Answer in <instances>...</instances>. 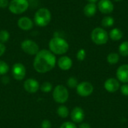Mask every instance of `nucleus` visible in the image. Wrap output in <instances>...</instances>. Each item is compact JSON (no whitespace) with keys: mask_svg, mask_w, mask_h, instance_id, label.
I'll list each match as a JSON object with an SVG mask.
<instances>
[{"mask_svg":"<svg viewBox=\"0 0 128 128\" xmlns=\"http://www.w3.org/2000/svg\"><path fill=\"white\" fill-rule=\"evenodd\" d=\"M52 20L50 10L46 8H39L34 15V23L39 27L47 26Z\"/></svg>","mask_w":128,"mask_h":128,"instance_id":"3","label":"nucleus"},{"mask_svg":"<svg viewBox=\"0 0 128 128\" xmlns=\"http://www.w3.org/2000/svg\"><path fill=\"white\" fill-rule=\"evenodd\" d=\"M49 49L54 55H64L69 50V44L62 37L54 36L49 42Z\"/></svg>","mask_w":128,"mask_h":128,"instance_id":"2","label":"nucleus"},{"mask_svg":"<svg viewBox=\"0 0 128 128\" xmlns=\"http://www.w3.org/2000/svg\"><path fill=\"white\" fill-rule=\"evenodd\" d=\"M124 33L119 28H113L109 32V38L113 41H118L123 38Z\"/></svg>","mask_w":128,"mask_h":128,"instance_id":"18","label":"nucleus"},{"mask_svg":"<svg viewBox=\"0 0 128 128\" xmlns=\"http://www.w3.org/2000/svg\"><path fill=\"white\" fill-rule=\"evenodd\" d=\"M9 38H10V33L7 30L2 29L0 31V43L5 44L8 41Z\"/></svg>","mask_w":128,"mask_h":128,"instance_id":"23","label":"nucleus"},{"mask_svg":"<svg viewBox=\"0 0 128 128\" xmlns=\"http://www.w3.org/2000/svg\"><path fill=\"white\" fill-rule=\"evenodd\" d=\"M8 70H9L8 64L4 61H0V76H4L8 72Z\"/></svg>","mask_w":128,"mask_h":128,"instance_id":"26","label":"nucleus"},{"mask_svg":"<svg viewBox=\"0 0 128 128\" xmlns=\"http://www.w3.org/2000/svg\"><path fill=\"white\" fill-rule=\"evenodd\" d=\"M60 128H77L76 125L75 124V123L74 122H64Z\"/></svg>","mask_w":128,"mask_h":128,"instance_id":"29","label":"nucleus"},{"mask_svg":"<svg viewBox=\"0 0 128 128\" xmlns=\"http://www.w3.org/2000/svg\"><path fill=\"white\" fill-rule=\"evenodd\" d=\"M53 100L58 104H64L69 98V92L68 88L63 85H58L52 92Z\"/></svg>","mask_w":128,"mask_h":128,"instance_id":"6","label":"nucleus"},{"mask_svg":"<svg viewBox=\"0 0 128 128\" xmlns=\"http://www.w3.org/2000/svg\"><path fill=\"white\" fill-rule=\"evenodd\" d=\"M12 75L16 80H22L26 76V68L22 63H15L12 67Z\"/></svg>","mask_w":128,"mask_h":128,"instance_id":"11","label":"nucleus"},{"mask_svg":"<svg viewBox=\"0 0 128 128\" xmlns=\"http://www.w3.org/2000/svg\"><path fill=\"white\" fill-rule=\"evenodd\" d=\"M118 54L123 57L128 56V40L123 41L118 46Z\"/></svg>","mask_w":128,"mask_h":128,"instance_id":"21","label":"nucleus"},{"mask_svg":"<svg viewBox=\"0 0 128 128\" xmlns=\"http://www.w3.org/2000/svg\"><path fill=\"white\" fill-rule=\"evenodd\" d=\"M17 26L22 31H29L34 26V21L28 16H21L17 20Z\"/></svg>","mask_w":128,"mask_h":128,"instance_id":"14","label":"nucleus"},{"mask_svg":"<svg viewBox=\"0 0 128 128\" xmlns=\"http://www.w3.org/2000/svg\"><path fill=\"white\" fill-rule=\"evenodd\" d=\"M22 50L30 56H35L39 52V46L38 44L32 40L26 39L22 41L20 44Z\"/></svg>","mask_w":128,"mask_h":128,"instance_id":"7","label":"nucleus"},{"mask_svg":"<svg viewBox=\"0 0 128 128\" xmlns=\"http://www.w3.org/2000/svg\"><path fill=\"white\" fill-rule=\"evenodd\" d=\"M98 10L105 15H109L114 10V4L111 0H99L98 2Z\"/></svg>","mask_w":128,"mask_h":128,"instance_id":"9","label":"nucleus"},{"mask_svg":"<svg viewBox=\"0 0 128 128\" xmlns=\"http://www.w3.org/2000/svg\"><path fill=\"white\" fill-rule=\"evenodd\" d=\"M113 1H115V2H121L122 0H113Z\"/></svg>","mask_w":128,"mask_h":128,"instance_id":"36","label":"nucleus"},{"mask_svg":"<svg viewBox=\"0 0 128 128\" xmlns=\"http://www.w3.org/2000/svg\"><path fill=\"white\" fill-rule=\"evenodd\" d=\"M5 51H6V46H5L4 44L0 43V57L4 55Z\"/></svg>","mask_w":128,"mask_h":128,"instance_id":"32","label":"nucleus"},{"mask_svg":"<svg viewBox=\"0 0 128 128\" xmlns=\"http://www.w3.org/2000/svg\"><path fill=\"white\" fill-rule=\"evenodd\" d=\"M88 2H93V3H96L97 2H98L99 0H86Z\"/></svg>","mask_w":128,"mask_h":128,"instance_id":"35","label":"nucleus"},{"mask_svg":"<svg viewBox=\"0 0 128 128\" xmlns=\"http://www.w3.org/2000/svg\"><path fill=\"white\" fill-rule=\"evenodd\" d=\"M86 58V51L85 49H80L76 52V59L80 62H82Z\"/></svg>","mask_w":128,"mask_h":128,"instance_id":"27","label":"nucleus"},{"mask_svg":"<svg viewBox=\"0 0 128 128\" xmlns=\"http://www.w3.org/2000/svg\"><path fill=\"white\" fill-rule=\"evenodd\" d=\"M116 79L122 83H128V64L120 65L116 70Z\"/></svg>","mask_w":128,"mask_h":128,"instance_id":"12","label":"nucleus"},{"mask_svg":"<svg viewBox=\"0 0 128 128\" xmlns=\"http://www.w3.org/2000/svg\"><path fill=\"white\" fill-rule=\"evenodd\" d=\"M98 11V6L96 3L88 2L83 8V13L87 17L94 16Z\"/></svg>","mask_w":128,"mask_h":128,"instance_id":"17","label":"nucleus"},{"mask_svg":"<svg viewBox=\"0 0 128 128\" xmlns=\"http://www.w3.org/2000/svg\"><path fill=\"white\" fill-rule=\"evenodd\" d=\"M23 87L27 92L34 94V93L37 92L38 90L40 88V85L36 80L30 78V79L26 80L24 82Z\"/></svg>","mask_w":128,"mask_h":128,"instance_id":"15","label":"nucleus"},{"mask_svg":"<svg viewBox=\"0 0 128 128\" xmlns=\"http://www.w3.org/2000/svg\"><path fill=\"white\" fill-rule=\"evenodd\" d=\"M2 82L3 83H4V84H7V83L9 82V78H8V76H4L2 78Z\"/></svg>","mask_w":128,"mask_h":128,"instance_id":"34","label":"nucleus"},{"mask_svg":"<svg viewBox=\"0 0 128 128\" xmlns=\"http://www.w3.org/2000/svg\"><path fill=\"white\" fill-rule=\"evenodd\" d=\"M79 128H91V126L88 123H86V122H82L80 123Z\"/></svg>","mask_w":128,"mask_h":128,"instance_id":"33","label":"nucleus"},{"mask_svg":"<svg viewBox=\"0 0 128 128\" xmlns=\"http://www.w3.org/2000/svg\"><path fill=\"white\" fill-rule=\"evenodd\" d=\"M56 63H57L58 68L62 70H69L73 66L72 59L69 56H61L58 59Z\"/></svg>","mask_w":128,"mask_h":128,"instance_id":"16","label":"nucleus"},{"mask_svg":"<svg viewBox=\"0 0 128 128\" xmlns=\"http://www.w3.org/2000/svg\"><path fill=\"white\" fill-rule=\"evenodd\" d=\"M57 114L62 118H66L69 116V110L66 106H59L57 109Z\"/></svg>","mask_w":128,"mask_h":128,"instance_id":"22","label":"nucleus"},{"mask_svg":"<svg viewBox=\"0 0 128 128\" xmlns=\"http://www.w3.org/2000/svg\"><path fill=\"white\" fill-rule=\"evenodd\" d=\"M40 90L44 93L50 92L52 89V85L50 82H45L40 86Z\"/></svg>","mask_w":128,"mask_h":128,"instance_id":"25","label":"nucleus"},{"mask_svg":"<svg viewBox=\"0 0 128 128\" xmlns=\"http://www.w3.org/2000/svg\"><path fill=\"white\" fill-rule=\"evenodd\" d=\"M9 0H0V8H6L8 7Z\"/></svg>","mask_w":128,"mask_h":128,"instance_id":"31","label":"nucleus"},{"mask_svg":"<svg viewBox=\"0 0 128 128\" xmlns=\"http://www.w3.org/2000/svg\"><path fill=\"white\" fill-rule=\"evenodd\" d=\"M78 80L76 77L74 76H70L68 79L67 81V86L70 88H76V86H78Z\"/></svg>","mask_w":128,"mask_h":128,"instance_id":"24","label":"nucleus"},{"mask_svg":"<svg viewBox=\"0 0 128 128\" xmlns=\"http://www.w3.org/2000/svg\"><path fill=\"white\" fill-rule=\"evenodd\" d=\"M51 127H52V124L49 120H44L41 123L42 128H51Z\"/></svg>","mask_w":128,"mask_h":128,"instance_id":"30","label":"nucleus"},{"mask_svg":"<svg viewBox=\"0 0 128 128\" xmlns=\"http://www.w3.org/2000/svg\"><path fill=\"white\" fill-rule=\"evenodd\" d=\"M56 56L50 50L44 49L39 50L35 55L33 67L34 70L40 74H45L52 70L56 64Z\"/></svg>","mask_w":128,"mask_h":128,"instance_id":"1","label":"nucleus"},{"mask_svg":"<svg viewBox=\"0 0 128 128\" xmlns=\"http://www.w3.org/2000/svg\"><path fill=\"white\" fill-rule=\"evenodd\" d=\"M119 90L122 95L125 97H128V83H124V84L121 85Z\"/></svg>","mask_w":128,"mask_h":128,"instance_id":"28","label":"nucleus"},{"mask_svg":"<svg viewBox=\"0 0 128 128\" xmlns=\"http://www.w3.org/2000/svg\"><path fill=\"white\" fill-rule=\"evenodd\" d=\"M119 60H120V55L115 52L109 53L106 56V61L111 65L116 64L117 63H118Z\"/></svg>","mask_w":128,"mask_h":128,"instance_id":"20","label":"nucleus"},{"mask_svg":"<svg viewBox=\"0 0 128 128\" xmlns=\"http://www.w3.org/2000/svg\"><path fill=\"white\" fill-rule=\"evenodd\" d=\"M70 118L74 123L80 124L85 118V112L82 108L80 106L74 107L70 112Z\"/></svg>","mask_w":128,"mask_h":128,"instance_id":"13","label":"nucleus"},{"mask_svg":"<svg viewBox=\"0 0 128 128\" xmlns=\"http://www.w3.org/2000/svg\"><path fill=\"white\" fill-rule=\"evenodd\" d=\"M115 24V19L110 15H106L103 17L101 20V26L103 28H111Z\"/></svg>","mask_w":128,"mask_h":128,"instance_id":"19","label":"nucleus"},{"mask_svg":"<svg viewBox=\"0 0 128 128\" xmlns=\"http://www.w3.org/2000/svg\"><path fill=\"white\" fill-rule=\"evenodd\" d=\"M91 40L96 45L102 46L106 44L110 38L109 33L103 27H96L91 32Z\"/></svg>","mask_w":128,"mask_h":128,"instance_id":"4","label":"nucleus"},{"mask_svg":"<svg viewBox=\"0 0 128 128\" xmlns=\"http://www.w3.org/2000/svg\"><path fill=\"white\" fill-rule=\"evenodd\" d=\"M76 93L80 96L86 98L92 94V93L94 92V86L91 82L84 81L78 84L76 88Z\"/></svg>","mask_w":128,"mask_h":128,"instance_id":"8","label":"nucleus"},{"mask_svg":"<svg viewBox=\"0 0 128 128\" xmlns=\"http://www.w3.org/2000/svg\"><path fill=\"white\" fill-rule=\"evenodd\" d=\"M121 86L120 82L116 79L113 77L108 78L106 80H105L104 83V87L105 90L109 93H115L117 91L119 90Z\"/></svg>","mask_w":128,"mask_h":128,"instance_id":"10","label":"nucleus"},{"mask_svg":"<svg viewBox=\"0 0 128 128\" xmlns=\"http://www.w3.org/2000/svg\"><path fill=\"white\" fill-rule=\"evenodd\" d=\"M8 10L10 13L19 15L25 13L29 8L28 0H11L9 2Z\"/></svg>","mask_w":128,"mask_h":128,"instance_id":"5","label":"nucleus"}]
</instances>
